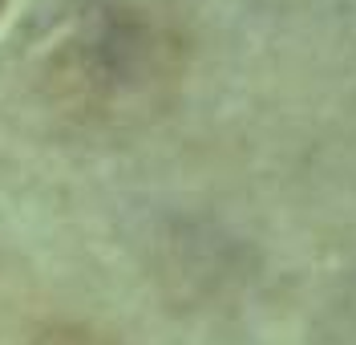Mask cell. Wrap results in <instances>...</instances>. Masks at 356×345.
Masks as SVG:
<instances>
[{"label": "cell", "instance_id": "obj_1", "mask_svg": "<svg viewBox=\"0 0 356 345\" xmlns=\"http://www.w3.org/2000/svg\"><path fill=\"white\" fill-rule=\"evenodd\" d=\"M0 4H4V0H0Z\"/></svg>", "mask_w": 356, "mask_h": 345}]
</instances>
